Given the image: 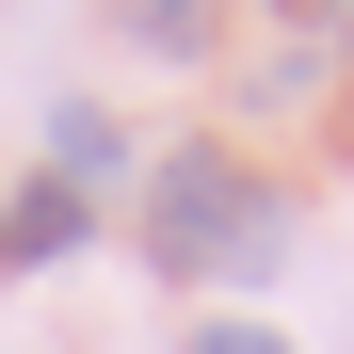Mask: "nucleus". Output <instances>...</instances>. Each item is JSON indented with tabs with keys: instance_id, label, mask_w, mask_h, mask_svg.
<instances>
[{
	"instance_id": "1",
	"label": "nucleus",
	"mask_w": 354,
	"mask_h": 354,
	"mask_svg": "<svg viewBox=\"0 0 354 354\" xmlns=\"http://www.w3.org/2000/svg\"><path fill=\"white\" fill-rule=\"evenodd\" d=\"M145 258H161V274H274V258H290V209H274L225 145H177V161L145 177Z\"/></svg>"
},
{
	"instance_id": "2",
	"label": "nucleus",
	"mask_w": 354,
	"mask_h": 354,
	"mask_svg": "<svg viewBox=\"0 0 354 354\" xmlns=\"http://www.w3.org/2000/svg\"><path fill=\"white\" fill-rule=\"evenodd\" d=\"M32 258H81V194L65 177H32V194L0 209V274H32Z\"/></svg>"
},
{
	"instance_id": "3",
	"label": "nucleus",
	"mask_w": 354,
	"mask_h": 354,
	"mask_svg": "<svg viewBox=\"0 0 354 354\" xmlns=\"http://www.w3.org/2000/svg\"><path fill=\"white\" fill-rule=\"evenodd\" d=\"M113 161H129V145H113V113H81V97L48 113V177H65V194H81V177H113Z\"/></svg>"
},
{
	"instance_id": "4",
	"label": "nucleus",
	"mask_w": 354,
	"mask_h": 354,
	"mask_svg": "<svg viewBox=\"0 0 354 354\" xmlns=\"http://www.w3.org/2000/svg\"><path fill=\"white\" fill-rule=\"evenodd\" d=\"M113 17H129V48H161V65L209 48V0H113Z\"/></svg>"
},
{
	"instance_id": "5",
	"label": "nucleus",
	"mask_w": 354,
	"mask_h": 354,
	"mask_svg": "<svg viewBox=\"0 0 354 354\" xmlns=\"http://www.w3.org/2000/svg\"><path fill=\"white\" fill-rule=\"evenodd\" d=\"M194 354H290V338H274V322H209Z\"/></svg>"
},
{
	"instance_id": "6",
	"label": "nucleus",
	"mask_w": 354,
	"mask_h": 354,
	"mask_svg": "<svg viewBox=\"0 0 354 354\" xmlns=\"http://www.w3.org/2000/svg\"><path fill=\"white\" fill-rule=\"evenodd\" d=\"M274 17H322V0H274Z\"/></svg>"
}]
</instances>
